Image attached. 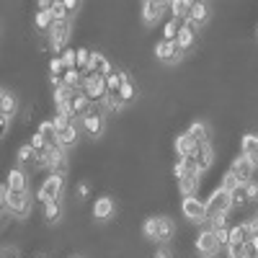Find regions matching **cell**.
Masks as SVG:
<instances>
[{"label":"cell","mask_w":258,"mask_h":258,"mask_svg":"<svg viewBox=\"0 0 258 258\" xmlns=\"http://www.w3.org/2000/svg\"><path fill=\"white\" fill-rule=\"evenodd\" d=\"M230 170H232L235 176H238V181H240V183H250V181H253V170H255V165L243 155V158H238V160L232 163V168H230Z\"/></svg>","instance_id":"11"},{"label":"cell","mask_w":258,"mask_h":258,"mask_svg":"<svg viewBox=\"0 0 258 258\" xmlns=\"http://www.w3.org/2000/svg\"><path fill=\"white\" fill-rule=\"evenodd\" d=\"M227 253H230V258H245V243H230Z\"/></svg>","instance_id":"41"},{"label":"cell","mask_w":258,"mask_h":258,"mask_svg":"<svg viewBox=\"0 0 258 258\" xmlns=\"http://www.w3.org/2000/svg\"><path fill=\"white\" fill-rule=\"evenodd\" d=\"M230 197H232V207H245L250 199H248V188H245V183H240L238 188H232L230 191Z\"/></svg>","instance_id":"32"},{"label":"cell","mask_w":258,"mask_h":258,"mask_svg":"<svg viewBox=\"0 0 258 258\" xmlns=\"http://www.w3.org/2000/svg\"><path fill=\"white\" fill-rule=\"evenodd\" d=\"M176 235V222L170 217H158V243H168Z\"/></svg>","instance_id":"20"},{"label":"cell","mask_w":258,"mask_h":258,"mask_svg":"<svg viewBox=\"0 0 258 258\" xmlns=\"http://www.w3.org/2000/svg\"><path fill=\"white\" fill-rule=\"evenodd\" d=\"M238 186H240L238 176H235L232 170H227V173H225V178H222V186H220V188H225V191H232V188H238Z\"/></svg>","instance_id":"38"},{"label":"cell","mask_w":258,"mask_h":258,"mask_svg":"<svg viewBox=\"0 0 258 258\" xmlns=\"http://www.w3.org/2000/svg\"><path fill=\"white\" fill-rule=\"evenodd\" d=\"M245 188H248V199H250V202H253V199H258V183H253V181H250V183H245Z\"/></svg>","instance_id":"45"},{"label":"cell","mask_w":258,"mask_h":258,"mask_svg":"<svg viewBox=\"0 0 258 258\" xmlns=\"http://www.w3.org/2000/svg\"><path fill=\"white\" fill-rule=\"evenodd\" d=\"M59 217H62V204H59V202H49V204H44V220H47L49 225L59 222Z\"/></svg>","instance_id":"30"},{"label":"cell","mask_w":258,"mask_h":258,"mask_svg":"<svg viewBox=\"0 0 258 258\" xmlns=\"http://www.w3.org/2000/svg\"><path fill=\"white\" fill-rule=\"evenodd\" d=\"M39 135L47 140V145H54V147H59V132H57L54 121H41V124H39Z\"/></svg>","instance_id":"23"},{"label":"cell","mask_w":258,"mask_h":258,"mask_svg":"<svg viewBox=\"0 0 258 258\" xmlns=\"http://www.w3.org/2000/svg\"><path fill=\"white\" fill-rule=\"evenodd\" d=\"M191 163L197 165L199 173L209 170V168H212V163H214V150H212V145H202V147L197 150V155L191 158Z\"/></svg>","instance_id":"14"},{"label":"cell","mask_w":258,"mask_h":258,"mask_svg":"<svg viewBox=\"0 0 258 258\" xmlns=\"http://www.w3.org/2000/svg\"><path fill=\"white\" fill-rule=\"evenodd\" d=\"M91 54H93V52H88L85 47H80V49H78V70H80L83 75L88 73V64H91Z\"/></svg>","instance_id":"36"},{"label":"cell","mask_w":258,"mask_h":258,"mask_svg":"<svg viewBox=\"0 0 258 258\" xmlns=\"http://www.w3.org/2000/svg\"><path fill=\"white\" fill-rule=\"evenodd\" d=\"M83 93L88 96L91 101H101L106 93H109V88H106V78L103 75H85L83 80Z\"/></svg>","instance_id":"4"},{"label":"cell","mask_w":258,"mask_h":258,"mask_svg":"<svg viewBox=\"0 0 258 258\" xmlns=\"http://www.w3.org/2000/svg\"><path fill=\"white\" fill-rule=\"evenodd\" d=\"M111 73H114L111 62L106 59L103 54L93 52V54H91V64H88V73H85V75H103V78H109Z\"/></svg>","instance_id":"10"},{"label":"cell","mask_w":258,"mask_h":258,"mask_svg":"<svg viewBox=\"0 0 258 258\" xmlns=\"http://www.w3.org/2000/svg\"><path fill=\"white\" fill-rule=\"evenodd\" d=\"M168 8L173 11V18L186 21V18H188V13H191V0H173V3H170Z\"/></svg>","instance_id":"28"},{"label":"cell","mask_w":258,"mask_h":258,"mask_svg":"<svg viewBox=\"0 0 258 258\" xmlns=\"http://www.w3.org/2000/svg\"><path fill=\"white\" fill-rule=\"evenodd\" d=\"M34 24H36V29H39V31H49V29H52V24H54V21H52V13L39 11V13H36V18H34Z\"/></svg>","instance_id":"35"},{"label":"cell","mask_w":258,"mask_h":258,"mask_svg":"<svg viewBox=\"0 0 258 258\" xmlns=\"http://www.w3.org/2000/svg\"><path fill=\"white\" fill-rule=\"evenodd\" d=\"M62 3H64V11H68V16L80 11V3H78V0H62Z\"/></svg>","instance_id":"44"},{"label":"cell","mask_w":258,"mask_h":258,"mask_svg":"<svg viewBox=\"0 0 258 258\" xmlns=\"http://www.w3.org/2000/svg\"><path fill=\"white\" fill-rule=\"evenodd\" d=\"M73 258H80V255H73Z\"/></svg>","instance_id":"52"},{"label":"cell","mask_w":258,"mask_h":258,"mask_svg":"<svg viewBox=\"0 0 258 258\" xmlns=\"http://www.w3.org/2000/svg\"><path fill=\"white\" fill-rule=\"evenodd\" d=\"M47 168H49L52 176H64V173H68V153H64L62 147H52Z\"/></svg>","instance_id":"9"},{"label":"cell","mask_w":258,"mask_h":258,"mask_svg":"<svg viewBox=\"0 0 258 258\" xmlns=\"http://www.w3.org/2000/svg\"><path fill=\"white\" fill-rule=\"evenodd\" d=\"M62 186H64V176H49L44 183L39 186V194L36 199L41 204H49V202H59V194H62Z\"/></svg>","instance_id":"2"},{"label":"cell","mask_w":258,"mask_h":258,"mask_svg":"<svg viewBox=\"0 0 258 258\" xmlns=\"http://www.w3.org/2000/svg\"><path fill=\"white\" fill-rule=\"evenodd\" d=\"M114 199L111 197H101V199H96V204H93V217L96 220H109L111 214H114Z\"/></svg>","instance_id":"18"},{"label":"cell","mask_w":258,"mask_h":258,"mask_svg":"<svg viewBox=\"0 0 258 258\" xmlns=\"http://www.w3.org/2000/svg\"><path fill=\"white\" fill-rule=\"evenodd\" d=\"M197 250H199L204 258H212L214 253L220 250V243H217V235H214V230L199 232V238H197Z\"/></svg>","instance_id":"7"},{"label":"cell","mask_w":258,"mask_h":258,"mask_svg":"<svg viewBox=\"0 0 258 258\" xmlns=\"http://www.w3.org/2000/svg\"><path fill=\"white\" fill-rule=\"evenodd\" d=\"M18 160L24 163V165H36V160H39V153L31 147V145H24V147H18Z\"/></svg>","instance_id":"31"},{"label":"cell","mask_w":258,"mask_h":258,"mask_svg":"<svg viewBox=\"0 0 258 258\" xmlns=\"http://www.w3.org/2000/svg\"><path fill=\"white\" fill-rule=\"evenodd\" d=\"M202 145L199 142H194L188 135H178L176 137V153H178V158H194V155H197V150H199Z\"/></svg>","instance_id":"16"},{"label":"cell","mask_w":258,"mask_h":258,"mask_svg":"<svg viewBox=\"0 0 258 258\" xmlns=\"http://www.w3.org/2000/svg\"><path fill=\"white\" fill-rule=\"evenodd\" d=\"M181 212H183V217L191 220V222H204L207 220V204L199 202L197 197H186L183 204H181Z\"/></svg>","instance_id":"6"},{"label":"cell","mask_w":258,"mask_h":258,"mask_svg":"<svg viewBox=\"0 0 258 258\" xmlns=\"http://www.w3.org/2000/svg\"><path fill=\"white\" fill-rule=\"evenodd\" d=\"M49 73H52L54 78H62L64 73H68V68H64V62H62L59 57H54V59L49 62Z\"/></svg>","instance_id":"40"},{"label":"cell","mask_w":258,"mask_h":258,"mask_svg":"<svg viewBox=\"0 0 258 258\" xmlns=\"http://www.w3.org/2000/svg\"><path fill=\"white\" fill-rule=\"evenodd\" d=\"M255 222H258V214H255Z\"/></svg>","instance_id":"51"},{"label":"cell","mask_w":258,"mask_h":258,"mask_svg":"<svg viewBox=\"0 0 258 258\" xmlns=\"http://www.w3.org/2000/svg\"><path fill=\"white\" fill-rule=\"evenodd\" d=\"M126 80H129L126 73L116 70V73H111L109 78H106V88H109V93H119V91H121V85H124Z\"/></svg>","instance_id":"27"},{"label":"cell","mask_w":258,"mask_h":258,"mask_svg":"<svg viewBox=\"0 0 258 258\" xmlns=\"http://www.w3.org/2000/svg\"><path fill=\"white\" fill-rule=\"evenodd\" d=\"M0 126H3V135H8V129H11V116H3V114H0Z\"/></svg>","instance_id":"47"},{"label":"cell","mask_w":258,"mask_h":258,"mask_svg":"<svg viewBox=\"0 0 258 258\" xmlns=\"http://www.w3.org/2000/svg\"><path fill=\"white\" fill-rule=\"evenodd\" d=\"M80 124H83V129H85L91 137H101V135H103V114H101L98 109L91 111L85 119H80Z\"/></svg>","instance_id":"13"},{"label":"cell","mask_w":258,"mask_h":258,"mask_svg":"<svg viewBox=\"0 0 258 258\" xmlns=\"http://www.w3.org/2000/svg\"><path fill=\"white\" fill-rule=\"evenodd\" d=\"M52 21H68V11H64V3L62 0H54V6H52Z\"/></svg>","instance_id":"37"},{"label":"cell","mask_w":258,"mask_h":258,"mask_svg":"<svg viewBox=\"0 0 258 258\" xmlns=\"http://www.w3.org/2000/svg\"><path fill=\"white\" fill-rule=\"evenodd\" d=\"M207 18H209V6H207V3H191V13H188V18H186L188 26L199 29L202 24H207Z\"/></svg>","instance_id":"15"},{"label":"cell","mask_w":258,"mask_h":258,"mask_svg":"<svg viewBox=\"0 0 258 258\" xmlns=\"http://www.w3.org/2000/svg\"><path fill=\"white\" fill-rule=\"evenodd\" d=\"M142 235H145L147 240H158V217L145 220V225H142Z\"/></svg>","instance_id":"34"},{"label":"cell","mask_w":258,"mask_h":258,"mask_svg":"<svg viewBox=\"0 0 258 258\" xmlns=\"http://www.w3.org/2000/svg\"><path fill=\"white\" fill-rule=\"evenodd\" d=\"M214 235H217V243H220V245H230V230H227V227L217 230Z\"/></svg>","instance_id":"43"},{"label":"cell","mask_w":258,"mask_h":258,"mask_svg":"<svg viewBox=\"0 0 258 258\" xmlns=\"http://www.w3.org/2000/svg\"><path fill=\"white\" fill-rule=\"evenodd\" d=\"M88 194H91V186H88V183H80V186H78V199H85Z\"/></svg>","instance_id":"46"},{"label":"cell","mask_w":258,"mask_h":258,"mask_svg":"<svg viewBox=\"0 0 258 258\" xmlns=\"http://www.w3.org/2000/svg\"><path fill=\"white\" fill-rule=\"evenodd\" d=\"M73 111H75V116L78 119H85L91 111H96V101H91L88 96H85L83 91L78 93V98H75V103H73Z\"/></svg>","instance_id":"17"},{"label":"cell","mask_w":258,"mask_h":258,"mask_svg":"<svg viewBox=\"0 0 258 258\" xmlns=\"http://www.w3.org/2000/svg\"><path fill=\"white\" fill-rule=\"evenodd\" d=\"M155 258H170V253H168V250H158Z\"/></svg>","instance_id":"50"},{"label":"cell","mask_w":258,"mask_h":258,"mask_svg":"<svg viewBox=\"0 0 258 258\" xmlns=\"http://www.w3.org/2000/svg\"><path fill=\"white\" fill-rule=\"evenodd\" d=\"M155 54L165 64H178L183 59V49L178 47V41H160V44L155 47Z\"/></svg>","instance_id":"5"},{"label":"cell","mask_w":258,"mask_h":258,"mask_svg":"<svg viewBox=\"0 0 258 258\" xmlns=\"http://www.w3.org/2000/svg\"><path fill=\"white\" fill-rule=\"evenodd\" d=\"M98 103H101V109H103V111H121L124 106H126V103L119 98V93H106Z\"/></svg>","instance_id":"25"},{"label":"cell","mask_w":258,"mask_h":258,"mask_svg":"<svg viewBox=\"0 0 258 258\" xmlns=\"http://www.w3.org/2000/svg\"><path fill=\"white\" fill-rule=\"evenodd\" d=\"M194 142H199V145H209V126L204 121H194L188 126V132H186Z\"/></svg>","instance_id":"21"},{"label":"cell","mask_w":258,"mask_h":258,"mask_svg":"<svg viewBox=\"0 0 258 258\" xmlns=\"http://www.w3.org/2000/svg\"><path fill=\"white\" fill-rule=\"evenodd\" d=\"M31 204H34V199H31L29 191H11L8 199H3L6 212H11L13 217H18V220L29 217V214H31Z\"/></svg>","instance_id":"1"},{"label":"cell","mask_w":258,"mask_h":258,"mask_svg":"<svg viewBox=\"0 0 258 258\" xmlns=\"http://www.w3.org/2000/svg\"><path fill=\"white\" fill-rule=\"evenodd\" d=\"M232 209V197H230V191L225 188H217L209 197L207 202V217H214V214H227Z\"/></svg>","instance_id":"3"},{"label":"cell","mask_w":258,"mask_h":258,"mask_svg":"<svg viewBox=\"0 0 258 258\" xmlns=\"http://www.w3.org/2000/svg\"><path fill=\"white\" fill-rule=\"evenodd\" d=\"M6 258H18V250L16 248H6Z\"/></svg>","instance_id":"49"},{"label":"cell","mask_w":258,"mask_h":258,"mask_svg":"<svg viewBox=\"0 0 258 258\" xmlns=\"http://www.w3.org/2000/svg\"><path fill=\"white\" fill-rule=\"evenodd\" d=\"M199 170L197 168H188V173L183 176V178H178V191L183 194V197H194L197 194V188H199Z\"/></svg>","instance_id":"12"},{"label":"cell","mask_w":258,"mask_h":258,"mask_svg":"<svg viewBox=\"0 0 258 258\" xmlns=\"http://www.w3.org/2000/svg\"><path fill=\"white\" fill-rule=\"evenodd\" d=\"M52 6H54L52 0H39V11H44V13H49V11H52Z\"/></svg>","instance_id":"48"},{"label":"cell","mask_w":258,"mask_h":258,"mask_svg":"<svg viewBox=\"0 0 258 258\" xmlns=\"http://www.w3.org/2000/svg\"><path fill=\"white\" fill-rule=\"evenodd\" d=\"M0 114H3V116H13L16 114V96L8 88L0 93Z\"/></svg>","instance_id":"26"},{"label":"cell","mask_w":258,"mask_h":258,"mask_svg":"<svg viewBox=\"0 0 258 258\" xmlns=\"http://www.w3.org/2000/svg\"><path fill=\"white\" fill-rule=\"evenodd\" d=\"M29 145H31V147L36 150V153H41V150H47V147H49V145H47V140H44V137H41L39 132H36V135L31 137V142H29Z\"/></svg>","instance_id":"42"},{"label":"cell","mask_w":258,"mask_h":258,"mask_svg":"<svg viewBox=\"0 0 258 258\" xmlns=\"http://www.w3.org/2000/svg\"><path fill=\"white\" fill-rule=\"evenodd\" d=\"M240 150H243V155L258 168V135H245L243 142H240Z\"/></svg>","instance_id":"19"},{"label":"cell","mask_w":258,"mask_h":258,"mask_svg":"<svg viewBox=\"0 0 258 258\" xmlns=\"http://www.w3.org/2000/svg\"><path fill=\"white\" fill-rule=\"evenodd\" d=\"M119 98L124 101V103H129L135 98V85H132V80H126L124 85H121V91H119Z\"/></svg>","instance_id":"39"},{"label":"cell","mask_w":258,"mask_h":258,"mask_svg":"<svg viewBox=\"0 0 258 258\" xmlns=\"http://www.w3.org/2000/svg\"><path fill=\"white\" fill-rule=\"evenodd\" d=\"M78 145V121H73L70 126H64L59 132V147L68 150V147H75Z\"/></svg>","instance_id":"22"},{"label":"cell","mask_w":258,"mask_h":258,"mask_svg":"<svg viewBox=\"0 0 258 258\" xmlns=\"http://www.w3.org/2000/svg\"><path fill=\"white\" fill-rule=\"evenodd\" d=\"M8 186H11V191H29V186H26V173L21 168H16V170H11L8 173V181H6Z\"/></svg>","instance_id":"24"},{"label":"cell","mask_w":258,"mask_h":258,"mask_svg":"<svg viewBox=\"0 0 258 258\" xmlns=\"http://www.w3.org/2000/svg\"><path fill=\"white\" fill-rule=\"evenodd\" d=\"M181 29H183V21L170 18V21H168V26H165V39H163V41H176Z\"/></svg>","instance_id":"33"},{"label":"cell","mask_w":258,"mask_h":258,"mask_svg":"<svg viewBox=\"0 0 258 258\" xmlns=\"http://www.w3.org/2000/svg\"><path fill=\"white\" fill-rule=\"evenodd\" d=\"M194 31H197V29L188 26V24H183V29L178 31V39H176V41H178V47H181L183 52H186V49L194 44Z\"/></svg>","instance_id":"29"},{"label":"cell","mask_w":258,"mask_h":258,"mask_svg":"<svg viewBox=\"0 0 258 258\" xmlns=\"http://www.w3.org/2000/svg\"><path fill=\"white\" fill-rule=\"evenodd\" d=\"M168 6H170V3H163V0H147V3L142 6V21H145L147 26L158 24L160 16H163V11H165Z\"/></svg>","instance_id":"8"}]
</instances>
